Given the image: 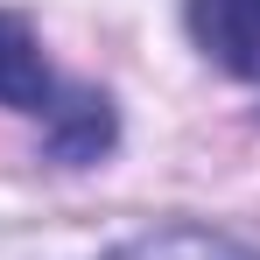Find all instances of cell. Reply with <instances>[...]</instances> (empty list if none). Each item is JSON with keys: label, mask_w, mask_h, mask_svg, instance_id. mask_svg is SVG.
<instances>
[{"label": "cell", "mask_w": 260, "mask_h": 260, "mask_svg": "<svg viewBox=\"0 0 260 260\" xmlns=\"http://www.w3.org/2000/svg\"><path fill=\"white\" fill-rule=\"evenodd\" d=\"M0 106L7 113H36L49 127V155L71 162V169L99 162L120 141L113 99L106 91H85V85H63L43 63V43L28 28V14H14V7H0Z\"/></svg>", "instance_id": "obj_1"}, {"label": "cell", "mask_w": 260, "mask_h": 260, "mask_svg": "<svg viewBox=\"0 0 260 260\" xmlns=\"http://www.w3.org/2000/svg\"><path fill=\"white\" fill-rule=\"evenodd\" d=\"M183 21L225 78H260V0H190Z\"/></svg>", "instance_id": "obj_2"}, {"label": "cell", "mask_w": 260, "mask_h": 260, "mask_svg": "<svg viewBox=\"0 0 260 260\" xmlns=\"http://www.w3.org/2000/svg\"><path fill=\"white\" fill-rule=\"evenodd\" d=\"M106 260H260V246L218 232V225H155L127 246H113Z\"/></svg>", "instance_id": "obj_3"}]
</instances>
